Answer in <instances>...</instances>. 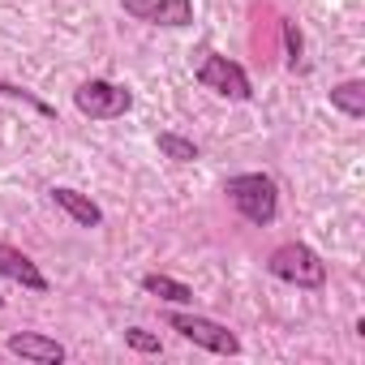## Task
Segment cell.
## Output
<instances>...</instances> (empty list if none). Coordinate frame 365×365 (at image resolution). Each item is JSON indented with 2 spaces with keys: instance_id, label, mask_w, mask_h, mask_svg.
<instances>
[{
  "instance_id": "obj_8",
  "label": "cell",
  "mask_w": 365,
  "mask_h": 365,
  "mask_svg": "<svg viewBox=\"0 0 365 365\" xmlns=\"http://www.w3.org/2000/svg\"><path fill=\"white\" fill-rule=\"evenodd\" d=\"M48 198H52V207L65 211L78 228H103V207H99L91 194H82V190H73V185H52Z\"/></svg>"
},
{
  "instance_id": "obj_16",
  "label": "cell",
  "mask_w": 365,
  "mask_h": 365,
  "mask_svg": "<svg viewBox=\"0 0 365 365\" xmlns=\"http://www.w3.org/2000/svg\"><path fill=\"white\" fill-rule=\"evenodd\" d=\"M0 309H5V297H0Z\"/></svg>"
},
{
  "instance_id": "obj_5",
  "label": "cell",
  "mask_w": 365,
  "mask_h": 365,
  "mask_svg": "<svg viewBox=\"0 0 365 365\" xmlns=\"http://www.w3.org/2000/svg\"><path fill=\"white\" fill-rule=\"evenodd\" d=\"M73 108L86 120H116V116H125L133 108V91H125V86H116L108 78H86L73 91Z\"/></svg>"
},
{
  "instance_id": "obj_4",
  "label": "cell",
  "mask_w": 365,
  "mask_h": 365,
  "mask_svg": "<svg viewBox=\"0 0 365 365\" xmlns=\"http://www.w3.org/2000/svg\"><path fill=\"white\" fill-rule=\"evenodd\" d=\"M194 78H198L202 91H211V95H220V99H232V103H250V99H254V82H250V73H245L237 61L220 56V52L202 56V65L194 69Z\"/></svg>"
},
{
  "instance_id": "obj_10",
  "label": "cell",
  "mask_w": 365,
  "mask_h": 365,
  "mask_svg": "<svg viewBox=\"0 0 365 365\" xmlns=\"http://www.w3.org/2000/svg\"><path fill=\"white\" fill-rule=\"evenodd\" d=\"M138 288H142L146 297H159V301H168V305H194V288H190L185 279H172V275H163V271H146V275L138 279Z\"/></svg>"
},
{
  "instance_id": "obj_6",
  "label": "cell",
  "mask_w": 365,
  "mask_h": 365,
  "mask_svg": "<svg viewBox=\"0 0 365 365\" xmlns=\"http://www.w3.org/2000/svg\"><path fill=\"white\" fill-rule=\"evenodd\" d=\"M120 9L146 26H168V31L194 26V0H120Z\"/></svg>"
},
{
  "instance_id": "obj_12",
  "label": "cell",
  "mask_w": 365,
  "mask_h": 365,
  "mask_svg": "<svg viewBox=\"0 0 365 365\" xmlns=\"http://www.w3.org/2000/svg\"><path fill=\"white\" fill-rule=\"evenodd\" d=\"M155 146H159V155H163V159H172V163H198V159H202L198 142H194V138H185V133H176V129L155 133Z\"/></svg>"
},
{
  "instance_id": "obj_11",
  "label": "cell",
  "mask_w": 365,
  "mask_h": 365,
  "mask_svg": "<svg viewBox=\"0 0 365 365\" xmlns=\"http://www.w3.org/2000/svg\"><path fill=\"white\" fill-rule=\"evenodd\" d=\"M331 108L344 112L348 120H361V116H365V82H361V78L335 82V86H331Z\"/></svg>"
},
{
  "instance_id": "obj_15",
  "label": "cell",
  "mask_w": 365,
  "mask_h": 365,
  "mask_svg": "<svg viewBox=\"0 0 365 365\" xmlns=\"http://www.w3.org/2000/svg\"><path fill=\"white\" fill-rule=\"evenodd\" d=\"M125 348L146 352V356H159V352H163V339H159L155 331H146V327H125Z\"/></svg>"
},
{
  "instance_id": "obj_1",
  "label": "cell",
  "mask_w": 365,
  "mask_h": 365,
  "mask_svg": "<svg viewBox=\"0 0 365 365\" xmlns=\"http://www.w3.org/2000/svg\"><path fill=\"white\" fill-rule=\"evenodd\" d=\"M224 194L237 207V215L254 228H267L279 220V185L267 172H237L224 180Z\"/></svg>"
},
{
  "instance_id": "obj_13",
  "label": "cell",
  "mask_w": 365,
  "mask_h": 365,
  "mask_svg": "<svg viewBox=\"0 0 365 365\" xmlns=\"http://www.w3.org/2000/svg\"><path fill=\"white\" fill-rule=\"evenodd\" d=\"M0 95H5V99H18V103H26L31 112H39V116H48V120H56V108H52L48 99H39L35 91H26V86H18V82H5V78H0Z\"/></svg>"
},
{
  "instance_id": "obj_14",
  "label": "cell",
  "mask_w": 365,
  "mask_h": 365,
  "mask_svg": "<svg viewBox=\"0 0 365 365\" xmlns=\"http://www.w3.org/2000/svg\"><path fill=\"white\" fill-rule=\"evenodd\" d=\"M279 31H284V61H288V69H301V61H305V35H301V26L292 18H284Z\"/></svg>"
},
{
  "instance_id": "obj_2",
  "label": "cell",
  "mask_w": 365,
  "mask_h": 365,
  "mask_svg": "<svg viewBox=\"0 0 365 365\" xmlns=\"http://www.w3.org/2000/svg\"><path fill=\"white\" fill-rule=\"evenodd\" d=\"M267 275H275L279 284H292V288H327V262L314 245L305 241H284L267 254Z\"/></svg>"
},
{
  "instance_id": "obj_3",
  "label": "cell",
  "mask_w": 365,
  "mask_h": 365,
  "mask_svg": "<svg viewBox=\"0 0 365 365\" xmlns=\"http://www.w3.org/2000/svg\"><path fill=\"white\" fill-rule=\"evenodd\" d=\"M163 327L168 331H176L185 344H194V348H202V352H215V356H241V335L232 331V327H224V322H215V318H207V314H194V309H172L168 318H163Z\"/></svg>"
},
{
  "instance_id": "obj_9",
  "label": "cell",
  "mask_w": 365,
  "mask_h": 365,
  "mask_svg": "<svg viewBox=\"0 0 365 365\" xmlns=\"http://www.w3.org/2000/svg\"><path fill=\"white\" fill-rule=\"evenodd\" d=\"M0 275L14 279V284H22V288H31V292H48L52 288V279L39 271V262L31 254L14 250V245H5V241H0Z\"/></svg>"
},
{
  "instance_id": "obj_7",
  "label": "cell",
  "mask_w": 365,
  "mask_h": 365,
  "mask_svg": "<svg viewBox=\"0 0 365 365\" xmlns=\"http://www.w3.org/2000/svg\"><path fill=\"white\" fill-rule=\"evenodd\" d=\"M5 352H9V356H22V361H31V365H65V361H69V348H65L61 339L43 335V331H14V335L5 339Z\"/></svg>"
}]
</instances>
